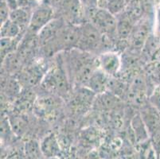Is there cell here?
Wrapping results in <instances>:
<instances>
[{
  "label": "cell",
  "mask_w": 160,
  "mask_h": 159,
  "mask_svg": "<svg viewBox=\"0 0 160 159\" xmlns=\"http://www.w3.org/2000/svg\"><path fill=\"white\" fill-rule=\"evenodd\" d=\"M60 54L72 88L86 87L92 75L99 68L97 56L79 49H71Z\"/></svg>",
  "instance_id": "6da1fadb"
},
{
  "label": "cell",
  "mask_w": 160,
  "mask_h": 159,
  "mask_svg": "<svg viewBox=\"0 0 160 159\" xmlns=\"http://www.w3.org/2000/svg\"><path fill=\"white\" fill-rule=\"evenodd\" d=\"M60 59L61 61L48 68L40 86L46 92L60 97H66L72 92V86L61 56Z\"/></svg>",
  "instance_id": "7a4b0ae2"
},
{
  "label": "cell",
  "mask_w": 160,
  "mask_h": 159,
  "mask_svg": "<svg viewBox=\"0 0 160 159\" xmlns=\"http://www.w3.org/2000/svg\"><path fill=\"white\" fill-rule=\"evenodd\" d=\"M111 36L104 34L93 25L86 22L81 26V37L76 49L98 56L108 51L107 48L111 46Z\"/></svg>",
  "instance_id": "3957f363"
},
{
  "label": "cell",
  "mask_w": 160,
  "mask_h": 159,
  "mask_svg": "<svg viewBox=\"0 0 160 159\" xmlns=\"http://www.w3.org/2000/svg\"><path fill=\"white\" fill-rule=\"evenodd\" d=\"M50 5L55 12L59 11L60 16L67 23L81 26L86 22L85 7L81 0H50Z\"/></svg>",
  "instance_id": "277c9868"
},
{
  "label": "cell",
  "mask_w": 160,
  "mask_h": 159,
  "mask_svg": "<svg viewBox=\"0 0 160 159\" xmlns=\"http://www.w3.org/2000/svg\"><path fill=\"white\" fill-rule=\"evenodd\" d=\"M86 22L93 25L100 32L108 36L116 35L117 19L108 9L95 7L85 8Z\"/></svg>",
  "instance_id": "5b68a950"
},
{
  "label": "cell",
  "mask_w": 160,
  "mask_h": 159,
  "mask_svg": "<svg viewBox=\"0 0 160 159\" xmlns=\"http://www.w3.org/2000/svg\"><path fill=\"white\" fill-rule=\"evenodd\" d=\"M47 69L43 68L41 64L32 63L26 65L16 78L18 79L22 88L32 89L36 86H40Z\"/></svg>",
  "instance_id": "8992f818"
},
{
  "label": "cell",
  "mask_w": 160,
  "mask_h": 159,
  "mask_svg": "<svg viewBox=\"0 0 160 159\" xmlns=\"http://www.w3.org/2000/svg\"><path fill=\"white\" fill-rule=\"evenodd\" d=\"M56 17V12L50 4L39 6L33 11L27 31L38 34L44 26Z\"/></svg>",
  "instance_id": "52a82bcc"
},
{
  "label": "cell",
  "mask_w": 160,
  "mask_h": 159,
  "mask_svg": "<svg viewBox=\"0 0 160 159\" xmlns=\"http://www.w3.org/2000/svg\"><path fill=\"white\" fill-rule=\"evenodd\" d=\"M98 67L109 77H114L119 72L122 66L120 54L115 51H107L97 56Z\"/></svg>",
  "instance_id": "ba28073f"
},
{
  "label": "cell",
  "mask_w": 160,
  "mask_h": 159,
  "mask_svg": "<svg viewBox=\"0 0 160 159\" xmlns=\"http://www.w3.org/2000/svg\"><path fill=\"white\" fill-rule=\"evenodd\" d=\"M72 92L70 104L75 109H78V111L85 110L93 105L97 96L88 87L85 86L73 87Z\"/></svg>",
  "instance_id": "9c48e42d"
},
{
  "label": "cell",
  "mask_w": 160,
  "mask_h": 159,
  "mask_svg": "<svg viewBox=\"0 0 160 159\" xmlns=\"http://www.w3.org/2000/svg\"><path fill=\"white\" fill-rule=\"evenodd\" d=\"M27 65L18 50L7 55L2 61V71L7 75L17 77Z\"/></svg>",
  "instance_id": "30bf717a"
},
{
  "label": "cell",
  "mask_w": 160,
  "mask_h": 159,
  "mask_svg": "<svg viewBox=\"0 0 160 159\" xmlns=\"http://www.w3.org/2000/svg\"><path fill=\"white\" fill-rule=\"evenodd\" d=\"M62 97L56 95L48 93V95L41 96L36 99L33 107H35L36 112L41 115H48L55 112L61 104Z\"/></svg>",
  "instance_id": "8fae6325"
},
{
  "label": "cell",
  "mask_w": 160,
  "mask_h": 159,
  "mask_svg": "<svg viewBox=\"0 0 160 159\" xmlns=\"http://www.w3.org/2000/svg\"><path fill=\"white\" fill-rule=\"evenodd\" d=\"M110 77H109L102 70L97 68L92 75L86 87L97 95L102 94L108 91L110 84Z\"/></svg>",
  "instance_id": "7c38bea8"
},
{
  "label": "cell",
  "mask_w": 160,
  "mask_h": 159,
  "mask_svg": "<svg viewBox=\"0 0 160 159\" xmlns=\"http://www.w3.org/2000/svg\"><path fill=\"white\" fill-rule=\"evenodd\" d=\"M33 11L29 7H18L11 11L9 19L18 25L23 31H27L30 26Z\"/></svg>",
  "instance_id": "4fadbf2b"
},
{
  "label": "cell",
  "mask_w": 160,
  "mask_h": 159,
  "mask_svg": "<svg viewBox=\"0 0 160 159\" xmlns=\"http://www.w3.org/2000/svg\"><path fill=\"white\" fill-rule=\"evenodd\" d=\"M1 89L9 98H17L22 91V87L15 77L7 75L1 80Z\"/></svg>",
  "instance_id": "5bb4252c"
},
{
  "label": "cell",
  "mask_w": 160,
  "mask_h": 159,
  "mask_svg": "<svg viewBox=\"0 0 160 159\" xmlns=\"http://www.w3.org/2000/svg\"><path fill=\"white\" fill-rule=\"evenodd\" d=\"M128 39L131 42L132 49H142L148 39V26H145L144 24L135 26L133 31Z\"/></svg>",
  "instance_id": "9a60e30c"
},
{
  "label": "cell",
  "mask_w": 160,
  "mask_h": 159,
  "mask_svg": "<svg viewBox=\"0 0 160 159\" xmlns=\"http://www.w3.org/2000/svg\"><path fill=\"white\" fill-rule=\"evenodd\" d=\"M136 25L133 23L131 16L123 15L117 20L116 35L121 40H126L130 37Z\"/></svg>",
  "instance_id": "2e32d148"
},
{
  "label": "cell",
  "mask_w": 160,
  "mask_h": 159,
  "mask_svg": "<svg viewBox=\"0 0 160 159\" xmlns=\"http://www.w3.org/2000/svg\"><path fill=\"white\" fill-rule=\"evenodd\" d=\"M27 31H23L18 25L8 19L1 24L0 28V35L1 37H6V38H17L22 35L24 34Z\"/></svg>",
  "instance_id": "e0dca14e"
},
{
  "label": "cell",
  "mask_w": 160,
  "mask_h": 159,
  "mask_svg": "<svg viewBox=\"0 0 160 159\" xmlns=\"http://www.w3.org/2000/svg\"><path fill=\"white\" fill-rule=\"evenodd\" d=\"M41 151L47 157H53L59 152V145L53 134L47 135L40 145Z\"/></svg>",
  "instance_id": "ac0fdd59"
},
{
  "label": "cell",
  "mask_w": 160,
  "mask_h": 159,
  "mask_svg": "<svg viewBox=\"0 0 160 159\" xmlns=\"http://www.w3.org/2000/svg\"><path fill=\"white\" fill-rule=\"evenodd\" d=\"M23 35L17 37V38L1 37V40H0V42H1V43H0V46H1V49H0V52H1V61H2L7 55L10 54V53H11L13 52H15L18 49V46L20 45V42H21L22 39Z\"/></svg>",
  "instance_id": "d6986e66"
},
{
  "label": "cell",
  "mask_w": 160,
  "mask_h": 159,
  "mask_svg": "<svg viewBox=\"0 0 160 159\" xmlns=\"http://www.w3.org/2000/svg\"><path fill=\"white\" fill-rule=\"evenodd\" d=\"M12 131L15 135H20L24 133L27 128V120L21 115H12L8 118Z\"/></svg>",
  "instance_id": "ffe728a7"
},
{
  "label": "cell",
  "mask_w": 160,
  "mask_h": 159,
  "mask_svg": "<svg viewBox=\"0 0 160 159\" xmlns=\"http://www.w3.org/2000/svg\"><path fill=\"white\" fill-rule=\"evenodd\" d=\"M132 126L134 131H135V135H136L138 139H142V141L144 138H147L146 136L148 135V130L145 125L144 122L142 120L140 114H138V115L134 116L132 121Z\"/></svg>",
  "instance_id": "44dd1931"
},
{
  "label": "cell",
  "mask_w": 160,
  "mask_h": 159,
  "mask_svg": "<svg viewBox=\"0 0 160 159\" xmlns=\"http://www.w3.org/2000/svg\"><path fill=\"white\" fill-rule=\"evenodd\" d=\"M11 11V10L8 3H7V0H1V5H0V20H1V24H2V23L9 19Z\"/></svg>",
  "instance_id": "7402d4cb"
},
{
  "label": "cell",
  "mask_w": 160,
  "mask_h": 159,
  "mask_svg": "<svg viewBox=\"0 0 160 159\" xmlns=\"http://www.w3.org/2000/svg\"><path fill=\"white\" fill-rule=\"evenodd\" d=\"M123 2H124V0H109L108 10L113 14L116 13L117 14L122 11L123 7Z\"/></svg>",
  "instance_id": "603a6c76"
},
{
  "label": "cell",
  "mask_w": 160,
  "mask_h": 159,
  "mask_svg": "<svg viewBox=\"0 0 160 159\" xmlns=\"http://www.w3.org/2000/svg\"><path fill=\"white\" fill-rule=\"evenodd\" d=\"M81 1L85 8L97 7V3H98V0H81Z\"/></svg>",
  "instance_id": "cb8c5ba5"
},
{
  "label": "cell",
  "mask_w": 160,
  "mask_h": 159,
  "mask_svg": "<svg viewBox=\"0 0 160 159\" xmlns=\"http://www.w3.org/2000/svg\"><path fill=\"white\" fill-rule=\"evenodd\" d=\"M16 1L18 2V7H20V5H21L20 3H27V2H29L30 0H16Z\"/></svg>",
  "instance_id": "d4e9b609"
}]
</instances>
